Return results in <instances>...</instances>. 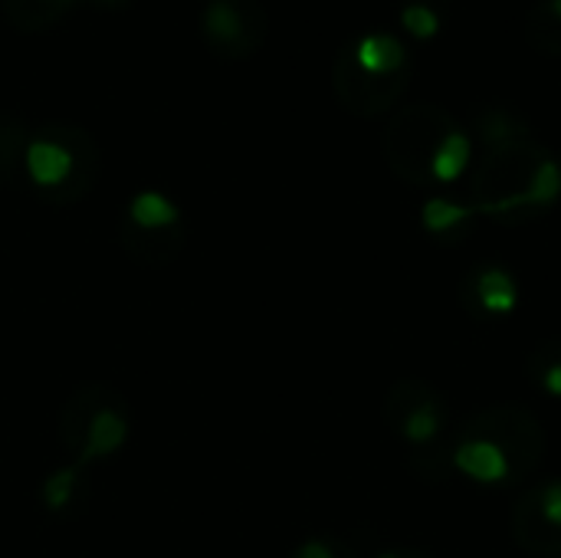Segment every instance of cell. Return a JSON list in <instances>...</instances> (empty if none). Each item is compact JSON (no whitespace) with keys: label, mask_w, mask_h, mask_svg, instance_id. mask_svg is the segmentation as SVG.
<instances>
[{"label":"cell","mask_w":561,"mask_h":558,"mask_svg":"<svg viewBox=\"0 0 561 558\" xmlns=\"http://www.w3.org/2000/svg\"><path fill=\"white\" fill-rule=\"evenodd\" d=\"M470 194L477 214L503 224H526L559 204L561 164L533 135L486 145Z\"/></svg>","instance_id":"6da1fadb"},{"label":"cell","mask_w":561,"mask_h":558,"mask_svg":"<svg viewBox=\"0 0 561 558\" xmlns=\"http://www.w3.org/2000/svg\"><path fill=\"white\" fill-rule=\"evenodd\" d=\"M26 184L49 204H72L89 194L99 174V148L79 125H39L23 155Z\"/></svg>","instance_id":"7a4b0ae2"},{"label":"cell","mask_w":561,"mask_h":558,"mask_svg":"<svg viewBox=\"0 0 561 558\" xmlns=\"http://www.w3.org/2000/svg\"><path fill=\"white\" fill-rule=\"evenodd\" d=\"M128 434V408L122 395L105 385L79 388L59 414V444L72 457L69 467L76 470H85L89 464L122 451Z\"/></svg>","instance_id":"3957f363"},{"label":"cell","mask_w":561,"mask_h":558,"mask_svg":"<svg viewBox=\"0 0 561 558\" xmlns=\"http://www.w3.org/2000/svg\"><path fill=\"white\" fill-rule=\"evenodd\" d=\"M457 118L431 102H414L408 105L385 132V158L391 164V171L417 187H431L440 151L447 145V138L457 132Z\"/></svg>","instance_id":"277c9868"},{"label":"cell","mask_w":561,"mask_h":558,"mask_svg":"<svg viewBox=\"0 0 561 558\" xmlns=\"http://www.w3.org/2000/svg\"><path fill=\"white\" fill-rule=\"evenodd\" d=\"M385 418H388V428L411 447L414 457L437 460V454L444 451L440 437L447 434V424H450V411L440 391H434L427 382L404 378L391 388L385 401Z\"/></svg>","instance_id":"5b68a950"},{"label":"cell","mask_w":561,"mask_h":558,"mask_svg":"<svg viewBox=\"0 0 561 558\" xmlns=\"http://www.w3.org/2000/svg\"><path fill=\"white\" fill-rule=\"evenodd\" d=\"M125 250L145 266H161L184 247V217L174 201L158 191H141L131 197L122 220Z\"/></svg>","instance_id":"8992f818"},{"label":"cell","mask_w":561,"mask_h":558,"mask_svg":"<svg viewBox=\"0 0 561 558\" xmlns=\"http://www.w3.org/2000/svg\"><path fill=\"white\" fill-rule=\"evenodd\" d=\"M201 33L214 53L243 59L266 39V10L260 0H207L201 10Z\"/></svg>","instance_id":"52a82bcc"},{"label":"cell","mask_w":561,"mask_h":558,"mask_svg":"<svg viewBox=\"0 0 561 558\" xmlns=\"http://www.w3.org/2000/svg\"><path fill=\"white\" fill-rule=\"evenodd\" d=\"M467 428L490 437L510 457V464L516 470V483L526 480L546 454V434H542L539 421L523 408H490V411L470 418Z\"/></svg>","instance_id":"ba28073f"},{"label":"cell","mask_w":561,"mask_h":558,"mask_svg":"<svg viewBox=\"0 0 561 558\" xmlns=\"http://www.w3.org/2000/svg\"><path fill=\"white\" fill-rule=\"evenodd\" d=\"M513 539L536 558L561 556V477L542 480L513 506Z\"/></svg>","instance_id":"9c48e42d"},{"label":"cell","mask_w":561,"mask_h":558,"mask_svg":"<svg viewBox=\"0 0 561 558\" xmlns=\"http://www.w3.org/2000/svg\"><path fill=\"white\" fill-rule=\"evenodd\" d=\"M408 82H411V69L394 72V76L365 72L352 59L348 46L335 56V66H332V89H335L339 102L355 115H381L385 109H391L401 99Z\"/></svg>","instance_id":"30bf717a"},{"label":"cell","mask_w":561,"mask_h":558,"mask_svg":"<svg viewBox=\"0 0 561 558\" xmlns=\"http://www.w3.org/2000/svg\"><path fill=\"white\" fill-rule=\"evenodd\" d=\"M460 303L473 319L500 322L519 306V283L503 263H477L460 283Z\"/></svg>","instance_id":"8fae6325"},{"label":"cell","mask_w":561,"mask_h":558,"mask_svg":"<svg viewBox=\"0 0 561 558\" xmlns=\"http://www.w3.org/2000/svg\"><path fill=\"white\" fill-rule=\"evenodd\" d=\"M450 467H457L467 480L473 483H483V487H506V483H516V470L510 464V457L483 434L470 431L463 424L460 431V441L450 447Z\"/></svg>","instance_id":"7c38bea8"},{"label":"cell","mask_w":561,"mask_h":558,"mask_svg":"<svg viewBox=\"0 0 561 558\" xmlns=\"http://www.w3.org/2000/svg\"><path fill=\"white\" fill-rule=\"evenodd\" d=\"M348 53L365 72H375V76H394V72L411 69L404 43L391 33H368V36L348 43Z\"/></svg>","instance_id":"4fadbf2b"},{"label":"cell","mask_w":561,"mask_h":558,"mask_svg":"<svg viewBox=\"0 0 561 558\" xmlns=\"http://www.w3.org/2000/svg\"><path fill=\"white\" fill-rule=\"evenodd\" d=\"M477 207L473 204H460V201H450V197H431L421 210V220H424V230L440 240V243H457L463 240L470 230H473V220H477Z\"/></svg>","instance_id":"5bb4252c"},{"label":"cell","mask_w":561,"mask_h":558,"mask_svg":"<svg viewBox=\"0 0 561 558\" xmlns=\"http://www.w3.org/2000/svg\"><path fill=\"white\" fill-rule=\"evenodd\" d=\"M30 138H33L30 122H23L20 115L0 112V187H16L26 178L23 155H26Z\"/></svg>","instance_id":"9a60e30c"},{"label":"cell","mask_w":561,"mask_h":558,"mask_svg":"<svg viewBox=\"0 0 561 558\" xmlns=\"http://www.w3.org/2000/svg\"><path fill=\"white\" fill-rule=\"evenodd\" d=\"M526 368H529L533 385H536L542 395L561 401V339H546V342H539V345L529 352Z\"/></svg>","instance_id":"2e32d148"},{"label":"cell","mask_w":561,"mask_h":558,"mask_svg":"<svg viewBox=\"0 0 561 558\" xmlns=\"http://www.w3.org/2000/svg\"><path fill=\"white\" fill-rule=\"evenodd\" d=\"M0 10L16 30H46L59 16H66L69 7H59L53 0H0Z\"/></svg>","instance_id":"e0dca14e"},{"label":"cell","mask_w":561,"mask_h":558,"mask_svg":"<svg viewBox=\"0 0 561 558\" xmlns=\"http://www.w3.org/2000/svg\"><path fill=\"white\" fill-rule=\"evenodd\" d=\"M526 33H529V43L549 56H561V16H556L546 0H539L526 20Z\"/></svg>","instance_id":"ac0fdd59"},{"label":"cell","mask_w":561,"mask_h":558,"mask_svg":"<svg viewBox=\"0 0 561 558\" xmlns=\"http://www.w3.org/2000/svg\"><path fill=\"white\" fill-rule=\"evenodd\" d=\"M401 23H404V30H408L414 39H431V36L440 30L437 10L427 7V3H421V0H414V3H408V7L401 10Z\"/></svg>","instance_id":"d6986e66"},{"label":"cell","mask_w":561,"mask_h":558,"mask_svg":"<svg viewBox=\"0 0 561 558\" xmlns=\"http://www.w3.org/2000/svg\"><path fill=\"white\" fill-rule=\"evenodd\" d=\"M293 558H358L345 543L339 539H306Z\"/></svg>","instance_id":"ffe728a7"},{"label":"cell","mask_w":561,"mask_h":558,"mask_svg":"<svg viewBox=\"0 0 561 558\" xmlns=\"http://www.w3.org/2000/svg\"><path fill=\"white\" fill-rule=\"evenodd\" d=\"M378 558H431L424 556V553H417V549H394V553H385V556Z\"/></svg>","instance_id":"44dd1931"},{"label":"cell","mask_w":561,"mask_h":558,"mask_svg":"<svg viewBox=\"0 0 561 558\" xmlns=\"http://www.w3.org/2000/svg\"><path fill=\"white\" fill-rule=\"evenodd\" d=\"M95 3H105V7H118V3H125V0H95Z\"/></svg>","instance_id":"7402d4cb"},{"label":"cell","mask_w":561,"mask_h":558,"mask_svg":"<svg viewBox=\"0 0 561 558\" xmlns=\"http://www.w3.org/2000/svg\"><path fill=\"white\" fill-rule=\"evenodd\" d=\"M53 3H59V7H69L72 0H53Z\"/></svg>","instance_id":"603a6c76"}]
</instances>
